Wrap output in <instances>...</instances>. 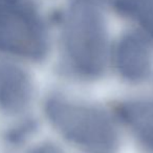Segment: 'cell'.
<instances>
[{"mask_svg":"<svg viewBox=\"0 0 153 153\" xmlns=\"http://www.w3.org/2000/svg\"><path fill=\"white\" fill-rule=\"evenodd\" d=\"M7 1H13V0H0V2H7Z\"/></svg>","mask_w":153,"mask_h":153,"instance_id":"cell-8","label":"cell"},{"mask_svg":"<svg viewBox=\"0 0 153 153\" xmlns=\"http://www.w3.org/2000/svg\"><path fill=\"white\" fill-rule=\"evenodd\" d=\"M46 115L64 138L90 153H112L119 134L107 113L97 107L53 97L46 103Z\"/></svg>","mask_w":153,"mask_h":153,"instance_id":"cell-2","label":"cell"},{"mask_svg":"<svg viewBox=\"0 0 153 153\" xmlns=\"http://www.w3.org/2000/svg\"><path fill=\"white\" fill-rule=\"evenodd\" d=\"M63 42L71 67L96 78L104 70L108 39L100 0H70L64 20Z\"/></svg>","mask_w":153,"mask_h":153,"instance_id":"cell-1","label":"cell"},{"mask_svg":"<svg viewBox=\"0 0 153 153\" xmlns=\"http://www.w3.org/2000/svg\"><path fill=\"white\" fill-rule=\"evenodd\" d=\"M34 153H62V152L58 148H56L55 146L44 145V146H41L39 148H37L34 151Z\"/></svg>","mask_w":153,"mask_h":153,"instance_id":"cell-7","label":"cell"},{"mask_svg":"<svg viewBox=\"0 0 153 153\" xmlns=\"http://www.w3.org/2000/svg\"><path fill=\"white\" fill-rule=\"evenodd\" d=\"M46 51V33L34 10L19 0L0 2V53L41 60Z\"/></svg>","mask_w":153,"mask_h":153,"instance_id":"cell-3","label":"cell"},{"mask_svg":"<svg viewBox=\"0 0 153 153\" xmlns=\"http://www.w3.org/2000/svg\"><path fill=\"white\" fill-rule=\"evenodd\" d=\"M33 94L30 76L13 64H0V107L9 113H18L27 107Z\"/></svg>","mask_w":153,"mask_h":153,"instance_id":"cell-5","label":"cell"},{"mask_svg":"<svg viewBox=\"0 0 153 153\" xmlns=\"http://www.w3.org/2000/svg\"><path fill=\"white\" fill-rule=\"evenodd\" d=\"M119 113L138 140L153 151V101L126 103Z\"/></svg>","mask_w":153,"mask_h":153,"instance_id":"cell-6","label":"cell"},{"mask_svg":"<svg viewBox=\"0 0 153 153\" xmlns=\"http://www.w3.org/2000/svg\"><path fill=\"white\" fill-rule=\"evenodd\" d=\"M114 61L121 76L129 81H143L152 70L153 57L150 47L136 35H128L120 40Z\"/></svg>","mask_w":153,"mask_h":153,"instance_id":"cell-4","label":"cell"}]
</instances>
